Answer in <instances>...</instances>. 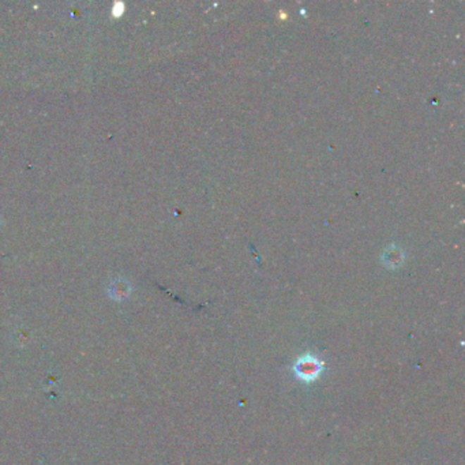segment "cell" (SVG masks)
Returning <instances> with one entry per match:
<instances>
[{"label":"cell","instance_id":"6da1fadb","mask_svg":"<svg viewBox=\"0 0 465 465\" xmlns=\"http://www.w3.org/2000/svg\"><path fill=\"white\" fill-rule=\"evenodd\" d=\"M323 370V363L313 355H304L296 360L294 373L296 377L303 382H313L317 380Z\"/></svg>","mask_w":465,"mask_h":465},{"label":"cell","instance_id":"7a4b0ae2","mask_svg":"<svg viewBox=\"0 0 465 465\" xmlns=\"http://www.w3.org/2000/svg\"><path fill=\"white\" fill-rule=\"evenodd\" d=\"M128 294V285H127L125 281L119 280L116 283L112 284V296L113 297H118V299H122L125 297Z\"/></svg>","mask_w":465,"mask_h":465}]
</instances>
